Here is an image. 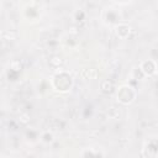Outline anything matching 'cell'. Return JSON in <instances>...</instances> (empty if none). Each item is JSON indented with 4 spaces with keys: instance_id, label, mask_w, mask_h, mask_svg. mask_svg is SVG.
<instances>
[{
    "instance_id": "obj_8",
    "label": "cell",
    "mask_w": 158,
    "mask_h": 158,
    "mask_svg": "<svg viewBox=\"0 0 158 158\" xmlns=\"http://www.w3.org/2000/svg\"><path fill=\"white\" fill-rule=\"evenodd\" d=\"M131 75H132V78H133V79H136V80H141V79H143V78H144L143 73L141 72V69H139L138 67H136V68H133V69H132Z\"/></svg>"
},
{
    "instance_id": "obj_10",
    "label": "cell",
    "mask_w": 158,
    "mask_h": 158,
    "mask_svg": "<svg viewBox=\"0 0 158 158\" xmlns=\"http://www.w3.org/2000/svg\"><path fill=\"white\" fill-rule=\"evenodd\" d=\"M85 16H86V14H85V11H83L81 9H78V10L74 12V20H75V21H83V20H85Z\"/></svg>"
},
{
    "instance_id": "obj_11",
    "label": "cell",
    "mask_w": 158,
    "mask_h": 158,
    "mask_svg": "<svg viewBox=\"0 0 158 158\" xmlns=\"http://www.w3.org/2000/svg\"><path fill=\"white\" fill-rule=\"evenodd\" d=\"M96 153H94L91 149H85L83 152V158H96Z\"/></svg>"
},
{
    "instance_id": "obj_2",
    "label": "cell",
    "mask_w": 158,
    "mask_h": 158,
    "mask_svg": "<svg viewBox=\"0 0 158 158\" xmlns=\"http://www.w3.org/2000/svg\"><path fill=\"white\" fill-rule=\"evenodd\" d=\"M136 90L130 85H121L116 91V99L122 105H130L136 99Z\"/></svg>"
},
{
    "instance_id": "obj_9",
    "label": "cell",
    "mask_w": 158,
    "mask_h": 158,
    "mask_svg": "<svg viewBox=\"0 0 158 158\" xmlns=\"http://www.w3.org/2000/svg\"><path fill=\"white\" fill-rule=\"evenodd\" d=\"M41 141H42L43 143H51V142L53 141V135H52L49 131H46V132H43V133L41 135Z\"/></svg>"
},
{
    "instance_id": "obj_5",
    "label": "cell",
    "mask_w": 158,
    "mask_h": 158,
    "mask_svg": "<svg viewBox=\"0 0 158 158\" xmlns=\"http://www.w3.org/2000/svg\"><path fill=\"white\" fill-rule=\"evenodd\" d=\"M130 32H131V27L127 23H117L115 27V33L121 40H126L130 36Z\"/></svg>"
},
{
    "instance_id": "obj_6",
    "label": "cell",
    "mask_w": 158,
    "mask_h": 158,
    "mask_svg": "<svg viewBox=\"0 0 158 158\" xmlns=\"http://www.w3.org/2000/svg\"><path fill=\"white\" fill-rule=\"evenodd\" d=\"M100 90L102 93H105V94H110V93H112L115 90V85H114V83L111 80L106 79V80H102L100 83Z\"/></svg>"
},
{
    "instance_id": "obj_7",
    "label": "cell",
    "mask_w": 158,
    "mask_h": 158,
    "mask_svg": "<svg viewBox=\"0 0 158 158\" xmlns=\"http://www.w3.org/2000/svg\"><path fill=\"white\" fill-rule=\"evenodd\" d=\"M105 20H106V22H109V23H114V22H116V21L118 20V14H117L116 11H114L112 9H110V10L106 11V14H105Z\"/></svg>"
},
{
    "instance_id": "obj_4",
    "label": "cell",
    "mask_w": 158,
    "mask_h": 158,
    "mask_svg": "<svg viewBox=\"0 0 158 158\" xmlns=\"http://www.w3.org/2000/svg\"><path fill=\"white\" fill-rule=\"evenodd\" d=\"M138 68L141 69V72L143 73L144 77H151V75H153V74L156 73V62L152 60V59L143 60V62L139 64Z\"/></svg>"
},
{
    "instance_id": "obj_3",
    "label": "cell",
    "mask_w": 158,
    "mask_h": 158,
    "mask_svg": "<svg viewBox=\"0 0 158 158\" xmlns=\"http://www.w3.org/2000/svg\"><path fill=\"white\" fill-rule=\"evenodd\" d=\"M142 156L144 158H157V141L149 139L142 148Z\"/></svg>"
},
{
    "instance_id": "obj_1",
    "label": "cell",
    "mask_w": 158,
    "mask_h": 158,
    "mask_svg": "<svg viewBox=\"0 0 158 158\" xmlns=\"http://www.w3.org/2000/svg\"><path fill=\"white\" fill-rule=\"evenodd\" d=\"M74 80L72 78V75L69 73H67L65 70H59L57 72L51 80V85L56 91L59 93H68L72 88H73Z\"/></svg>"
}]
</instances>
